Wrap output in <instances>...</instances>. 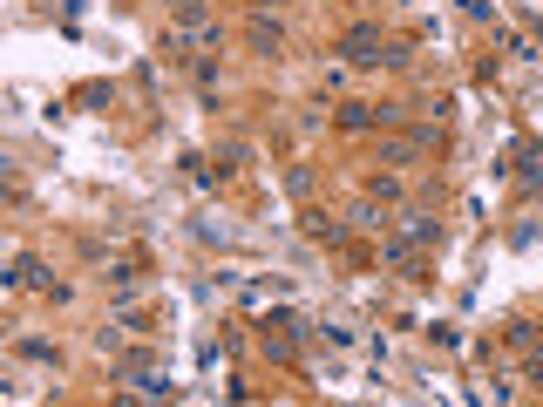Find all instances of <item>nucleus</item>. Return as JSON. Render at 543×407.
<instances>
[{"mask_svg": "<svg viewBox=\"0 0 543 407\" xmlns=\"http://www.w3.org/2000/svg\"><path fill=\"white\" fill-rule=\"evenodd\" d=\"M346 55H354V61H381V34H373V28H354V34H346Z\"/></svg>", "mask_w": 543, "mask_h": 407, "instance_id": "nucleus-1", "label": "nucleus"}]
</instances>
